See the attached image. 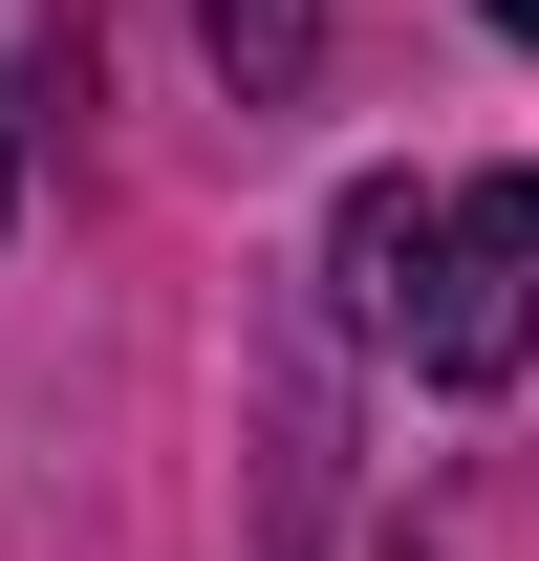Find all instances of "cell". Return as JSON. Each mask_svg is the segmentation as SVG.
Listing matches in <instances>:
<instances>
[{"label":"cell","mask_w":539,"mask_h":561,"mask_svg":"<svg viewBox=\"0 0 539 561\" xmlns=\"http://www.w3.org/2000/svg\"><path fill=\"white\" fill-rule=\"evenodd\" d=\"M324 260H345V302H367L432 389H496V367L539 346V173H454V195L367 173Z\"/></svg>","instance_id":"6da1fadb"},{"label":"cell","mask_w":539,"mask_h":561,"mask_svg":"<svg viewBox=\"0 0 539 561\" xmlns=\"http://www.w3.org/2000/svg\"><path fill=\"white\" fill-rule=\"evenodd\" d=\"M195 22H216L238 87H302V44H324V0H195Z\"/></svg>","instance_id":"7a4b0ae2"},{"label":"cell","mask_w":539,"mask_h":561,"mask_svg":"<svg viewBox=\"0 0 539 561\" xmlns=\"http://www.w3.org/2000/svg\"><path fill=\"white\" fill-rule=\"evenodd\" d=\"M0 195H22V87H0Z\"/></svg>","instance_id":"3957f363"},{"label":"cell","mask_w":539,"mask_h":561,"mask_svg":"<svg viewBox=\"0 0 539 561\" xmlns=\"http://www.w3.org/2000/svg\"><path fill=\"white\" fill-rule=\"evenodd\" d=\"M496 44H539V0H496Z\"/></svg>","instance_id":"277c9868"}]
</instances>
